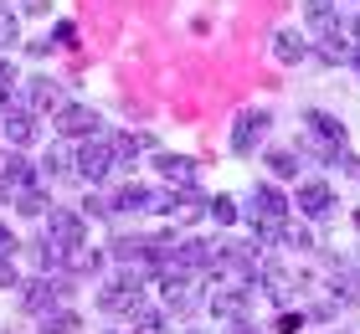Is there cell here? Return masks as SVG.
<instances>
[{"mask_svg":"<svg viewBox=\"0 0 360 334\" xmlns=\"http://www.w3.org/2000/svg\"><path fill=\"white\" fill-rule=\"evenodd\" d=\"M304 134H309V155H319V160H330L345 149V124L335 119V113H324V108H309L304 113Z\"/></svg>","mask_w":360,"mask_h":334,"instance_id":"cell-1","label":"cell"},{"mask_svg":"<svg viewBox=\"0 0 360 334\" xmlns=\"http://www.w3.org/2000/svg\"><path fill=\"white\" fill-rule=\"evenodd\" d=\"M144 304V288H139V273L129 267L124 278H108V283H98V309L103 314H134Z\"/></svg>","mask_w":360,"mask_h":334,"instance_id":"cell-2","label":"cell"},{"mask_svg":"<svg viewBox=\"0 0 360 334\" xmlns=\"http://www.w3.org/2000/svg\"><path fill=\"white\" fill-rule=\"evenodd\" d=\"M113 170H119V160H113L108 134H93V139H83V149H77V175L98 186V180H108Z\"/></svg>","mask_w":360,"mask_h":334,"instance_id":"cell-3","label":"cell"},{"mask_svg":"<svg viewBox=\"0 0 360 334\" xmlns=\"http://www.w3.org/2000/svg\"><path fill=\"white\" fill-rule=\"evenodd\" d=\"M268 129H273V113H268V108L237 113V124H232V149H237V155H257L263 139H268Z\"/></svg>","mask_w":360,"mask_h":334,"instance_id":"cell-4","label":"cell"},{"mask_svg":"<svg viewBox=\"0 0 360 334\" xmlns=\"http://www.w3.org/2000/svg\"><path fill=\"white\" fill-rule=\"evenodd\" d=\"M211 314L226 324H248L252 319V288L248 283H221L217 293H211Z\"/></svg>","mask_w":360,"mask_h":334,"instance_id":"cell-5","label":"cell"},{"mask_svg":"<svg viewBox=\"0 0 360 334\" xmlns=\"http://www.w3.org/2000/svg\"><path fill=\"white\" fill-rule=\"evenodd\" d=\"M62 298H68V273H62V278H52V273H41V278H31V283H21V304H26L31 314H46V309H57Z\"/></svg>","mask_w":360,"mask_h":334,"instance_id":"cell-6","label":"cell"},{"mask_svg":"<svg viewBox=\"0 0 360 334\" xmlns=\"http://www.w3.org/2000/svg\"><path fill=\"white\" fill-rule=\"evenodd\" d=\"M237 211L248 216L252 226H263V221H288V200H283V191H273V186H252L248 206H237Z\"/></svg>","mask_w":360,"mask_h":334,"instance_id":"cell-7","label":"cell"},{"mask_svg":"<svg viewBox=\"0 0 360 334\" xmlns=\"http://www.w3.org/2000/svg\"><path fill=\"white\" fill-rule=\"evenodd\" d=\"M52 119H57V134H62V139H93V134L103 129L98 108H88V103H62Z\"/></svg>","mask_w":360,"mask_h":334,"instance_id":"cell-8","label":"cell"},{"mask_svg":"<svg viewBox=\"0 0 360 334\" xmlns=\"http://www.w3.org/2000/svg\"><path fill=\"white\" fill-rule=\"evenodd\" d=\"M0 134H6L11 149H26L31 139H37V113H31L26 103H11L6 113H0Z\"/></svg>","mask_w":360,"mask_h":334,"instance_id":"cell-9","label":"cell"},{"mask_svg":"<svg viewBox=\"0 0 360 334\" xmlns=\"http://www.w3.org/2000/svg\"><path fill=\"white\" fill-rule=\"evenodd\" d=\"M0 186H6V195L37 186V165H31L21 149H0Z\"/></svg>","mask_w":360,"mask_h":334,"instance_id":"cell-10","label":"cell"},{"mask_svg":"<svg viewBox=\"0 0 360 334\" xmlns=\"http://www.w3.org/2000/svg\"><path fill=\"white\" fill-rule=\"evenodd\" d=\"M46 237H52L57 247H62V252H68V247H83L88 242V231H83V216H77V211H46Z\"/></svg>","mask_w":360,"mask_h":334,"instance_id":"cell-11","label":"cell"},{"mask_svg":"<svg viewBox=\"0 0 360 334\" xmlns=\"http://www.w3.org/2000/svg\"><path fill=\"white\" fill-rule=\"evenodd\" d=\"M293 206H299L309 221H319V216L335 211V191L324 186V180H299V191H293Z\"/></svg>","mask_w":360,"mask_h":334,"instance_id":"cell-12","label":"cell"},{"mask_svg":"<svg viewBox=\"0 0 360 334\" xmlns=\"http://www.w3.org/2000/svg\"><path fill=\"white\" fill-rule=\"evenodd\" d=\"M68 98H62V82L57 77H31L26 82V108L31 113H57Z\"/></svg>","mask_w":360,"mask_h":334,"instance_id":"cell-13","label":"cell"},{"mask_svg":"<svg viewBox=\"0 0 360 334\" xmlns=\"http://www.w3.org/2000/svg\"><path fill=\"white\" fill-rule=\"evenodd\" d=\"M165 309L180 314V319L201 309V293H195V283H191V278H165Z\"/></svg>","mask_w":360,"mask_h":334,"instance_id":"cell-14","label":"cell"},{"mask_svg":"<svg viewBox=\"0 0 360 334\" xmlns=\"http://www.w3.org/2000/svg\"><path fill=\"white\" fill-rule=\"evenodd\" d=\"M113 211H155V191L139 186V180H129V186L113 191Z\"/></svg>","mask_w":360,"mask_h":334,"instance_id":"cell-15","label":"cell"},{"mask_svg":"<svg viewBox=\"0 0 360 334\" xmlns=\"http://www.w3.org/2000/svg\"><path fill=\"white\" fill-rule=\"evenodd\" d=\"M160 175H165L170 186L191 191L195 186V160H186V155H160Z\"/></svg>","mask_w":360,"mask_h":334,"instance_id":"cell-16","label":"cell"},{"mask_svg":"<svg viewBox=\"0 0 360 334\" xmlns=\"http://www.w3.org/2000/svg\"><path fill=\"white\" fill-rule=\"evenodd\" d=\"M98 267H103V252H93V247L83 242V247H68V252H62V273H98Z\"/></svg>","mask_w":360,"mask_h":334,"instance_id":"cell-17","label":"cell"},{"mask_svg":"<svg viewBox=\"0 0 360 334\" xmlns=\"http://www.w3.org/2000/svg\"><path fill=\"white\" fill-rule=\"evenodd\" d=\"M273 57L293 67V62H304V57H309V41L299 37V31H278V37H273Z\"/></svg>","mask_w":360,"mask_h":334,"instance_id":"cell-18","label":"cell"},{"mask_svg":"<svg viewBox=\"0 0 360 334\" xmlns=\"http://www.w3.org/2000/svg\"><path fill=\"white\" fill-rule=\"evenodd\" d=\"M26 257L41 267V273H52V267H62V247L52 237H37V242H26Z\"/></svg>","mask_w":360,"mask_h":334,"instance_id":"cell-19","label":"cell"},{"mask_svg":"<svg viewBox=\"0 0 360 334\" xmlns=\"http://www.w3.org/2000/svg\"><path fill=\"white\" fill-rule=\"evenodd\" d=\"M108 144H113V160L129 165L139 160V149H150V134H108Z\"/></svg>","mask_w":360,"mask_h":334,"instance_id":"cell-20","label":"cell"},{"mask_svg":"<svg viewBox=\"0 0 360 334\" xmlns=\"http://www.w3.org/2000/svg\"><path fill=\"white\" fill-rule=\"evenodd\" d=\"M304 21L324 31V26H335L340 21V0H304Z\"/></svg>","mask_w":360,"mask_h":334,"instance_id":"cell-21","label":"cell"},{"mask_svg":"<svg viewBox=\"0 0 360 334\" xmlns=\"http://www.w3.org/2000/svg\"><path fill=\"white\" fill-rule=\"evenodd\" d=\"M11 206H15V216H46V191L41 186H26V191L11 195Z\"/></svg>","mask_w":360,"mask_h":334,"instance_id":"cell-22","label":"cell"},{"mask_svg":"<svg viewBox=\"0 0 360 334\" xmlns=\"http://www.w3.org/2000/svg\"><path fill=\"white\" fill-rule=\"evenodd\" d=\"M41 175H52V180H68V175H77V160H68V149H46V160H41Z\"/></svg>","mask_w":360,"mask_h":334,"instance_id":"cell-23","label":"cell"},{"mask_svg":"<svg viewBox=\"0 0 360 334\" xmlns=\"http://www.w3.org/2000/svg\"><path fill=\"white\" fill-rule=\"evenodd\" d=\"M41 334H77V314L72 309H46L41 314Z\"/></svg>","mask_w":360,"mask_h":334,"instance_id":"cell-24","label":"cell"},{"mask_svg":"<svg viewBox=\"0 0 360 334\" xmlns=\"http://www.w3.org/2000/svg\"><path fill=\"white\" fill-rule=\"evenodd\" d=\"M268 170H273L278 180H293L304 165H299V155H293V149H273V155H268Z\"/></svg>","mask_w":360,"mask_h":334,"instance_id":"cell-25","label":"cell"},{"mask_svg":"<svg viewBox=\"0 0 360 334\" xmlns=\"http://www.w3.org/2000/svg\"><path fill=\"white\" fill-rule=\"evenodd\" d=\"M129 319H134V329H139V334H165V314L150 309V304H139L134 314H129Z\"/></svg>","mask_w":360,"mask_h":334,"instance_id":"cell-26","label":"cell"},{"mask_svg":"<svg viewBox=\"0 0 360 334\" xmlns=\"http://www.w3.org/2000/svg\"><path fill=\"white\" fill-rule=\"evenodd\" d=\"M206 216H217V221L226 226V221H237L242 211H237V200H232V195H217V200H206Z\"/></svg>","mask_w":360,"mask_h":334,"instance_id":"cell-27","label":"cell"},{"mask_svg":"<svg viewBox=\"0 0 360 334\" xmlns=\"http://www.w3.org/2000/svg\"><path fill=\"white\" fill-rule=\"evenodd\" d=\"M21 41V21H15V11L0 6V46H15Z\"/></svg>","mask_w":360,"mask_h":334,"instance_id":"cell-28","label":"cell"},{"mask_svg":"<svg viewBox=\"0 0 360 334\" xmlns=\"http://www.w3.org/2000/svg\"><path fill=\"white\" fill-rule=\"evenodd\" d=\"M278 242L299 247V252H309V247H314V237H309V226H288V221H283V237H278Z\"/></svg>","mask_w":360,"mask_h":334,"instance_id":"cell-29","label":"cell"},{"mask_svg":"<svg viewBox=\"0 0 360 334\" xmlns=\"http://www.w3.org/2000/svg\"><path fill=\"white\" fill-rule=\"evenodd\" d=\"M0 288H21V273H15V257H0Z\"/></svg>","mask_w":360,"mask_h":334,"instance_id":"cell-30","label":"cell"},{"mask_svg":"<svg viewBox=\"0 0 360 334\" xmlns=\"http://www.w3.org/2000/svg\"><path fill=\"white\" fill-rule=\"evenodd\" d=\"M52 41H57V46H77V26H72V21H57Z\"/></svg>","mask_w":360,"mask_h":334,"instance_id":"cell-31","label":"cell"},{"mask_svg":"<svg viewBox=\"0 0 360 334\" xmlns=\"http://www.w3.org/2000/svg\"><path fill=\"white\" fill-rule=\"evenodd\" d=\"M83 206H88V216H113V195H88Z\"/></svg>","mask_w":360,"mask_h":334,"instance_id":"cell-32","label":"cell"},{"mask_svg":"<svg viewBox=\"0 0 360 334\" xmlns=\"http://www.w3.org/2000/svg\"><path fill=\"white\" fill-rule=\"evenodd\" d=\"M335 165H340V170H345V175H360V160L350 155V149H340V155H335Z\"/></svg>","mask_w":360,"mask_h":334,"instance_id":"cell-33","label":"cell"},{"mask_svg":"<svg viewBox=\"0 0 360 334\" xmlns=\"http://www.w3.org/2000/svg\"><path fill=\"white\" fill-rule=\"evenodd\" d=\"M15 247H21V242L11 237V226H0V257H15Z\"/></svg>","mask_w":360,"mask_h":334,"instance_id":"cell-34","label":"cell"},{"mask_svg":"<svg viewBox=\"0 0 360 334\" xmlns=\"http://www.w3.org/2000/svg\"><path fill=\"white\" fill-rule=\"evenodd\" d=\"M299 324H304L299 314H283V319H278V329H283V334H299Z\"/></svg>","mask_w":360,"mask_h":334,"instance_id":"cell-35","label":"cell"},{"mask_svg":"<svg viewBox=\"0 0 360 334\" xmlns=\"http://www.w3.org/2000/svg\"><path fill=\"white\" fill-rule=\"evenodd\" d=\"M345 62H350V67H355V72H360V37L350 41V57H345Z\"/></svg>","mask_w":360,"mask_h":334,"instance_id":"cell-36","label":"cell"},{"mask_svg":"<svg viewBox=\"0 0 360 334\" xmlns=\"http://www.w3.org/2000/svg\"><path fill=\"white\" fill-rule=\"evenodd\" d=\"M345 6H360V0H340V11H345Z\"/></svg>","mask_w":360,"mask_h":334,"instance_id":"cell-37","label":"cell"},{"mask_svg":"<svg viewBox=\"0 0 360 334\" xmlns=\"http://www.w3.org/2000/svg\"><path fill=\"white\" fill-rule=\"evenodd\" d=\"M237 334H252V329H248V324H237Z\"/></svg>","mask_w":360,"mask_h":334,"instance_id":"cell-38","label":"cell"},{"mask_svg":"<svg viewBox=\"0 0 360 334\" xmlns=\"http://www.w3.org/2000/svg\"><path fill=\"white\" fill-rule=\"evenodd\" d=\"M108 334H119V329H108Z\"/></svg>","mask_w":360,"mask_h":334,"instance_id":"cell-39","label":"cell"}]
</instances>
